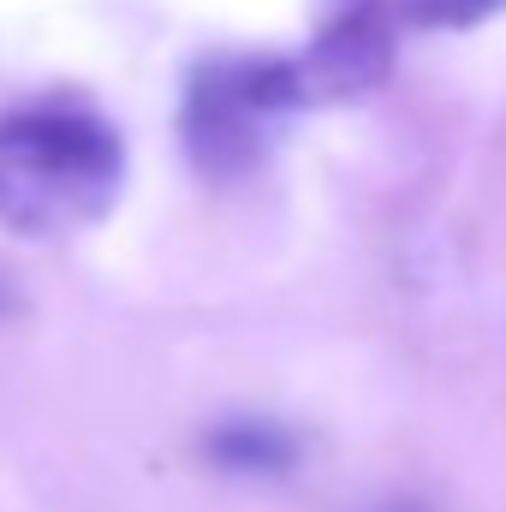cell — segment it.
Segmentation results:
<instances>
[{
    "label": "cell",
    "instance_id": "1",
    "mask_svg": "<svg viewBox=\"0 0 506 512\" xmlns=\"http://www.w3.org/2000/svg\"><path fill=\"white\" fill-rule=\"evenodd\" d=\"M126 185V137L84 96H36L0 108V227L60 239L114 209Z\"/></svg>",
    "mask_w": 506,
    "mask_h": 512
},
{
    "label": "cell",
    "instance_id": "2",
    "mask_svg": "<svg viewBox=\"0 0 506 512\" xmlns=\"http://www.w3.org/2000/svg\"><path fill=\"white\" fill-rule=\"evenodd\" d=\"M310 108L298 60L286 54H209L185 78L179 137L203 179H245L268 161L286 120Z\"/></svg>",
    "mask_w": 506,
    "mask_h": 512
},
{
    "label": "cell",
    "instance_id": "3",
    "mask_svg": "<svg viewBox=\"0 0 506 512\" xmlns=\"http://www.w3.org/2000/svg\"><path fill=\"white\" fill-rule=\"evenodd\" d=\"M393 36H399V6L393 0H334L298 54V84L304 102H352L370 96L387 66H393Z\"/></svg>",
    "mask_w": 506,
    "mask_h": 512
},
{
    "label": "cell",
    "instance_id": "4",
    "mask_svg": "<svg viewBox=\"0 0 506 512\" xmlns=\"http://www.w3.org/2000/svg\"><path fill=\"white\" fill-rule=\"evenodd\" d=\"M203 453H209L221 471H233V477H280V471H292L298 441H292L280 423L233 417V423H215V429H209Z\"/></svg>",
    "mask_w": 506,
    "mask_h": 512
},
{
    "label": "cell",
    "instance_id": "5",
    "mask_svg": "<svg viewBox=\"0 0 506 512\" xmlns=\"http://www.w3.org/2000/svg\"><path fill=\"white\" fill-rule=\"evenodd\" d=\"M393 6L417 24H435V30H465V24H483V18L506 12V0H393Z\"/></svg>",
    "mask_w": 506,
    "mask_h": 512
},
{
    "label": "cell",
    "instance_id": "6",
    "mask_svg": "<svg viewBox=\"0 0 506 512\" xmlns=\"http://www.w3.org/2000/svg\"><path fill=\"white\" fill-rule=\"evenodd\" d=\"M0 310H6V298H0Z\"/></svg>",
    "mask_w": 506,
    "mask_h": 512
}]
</instances>
